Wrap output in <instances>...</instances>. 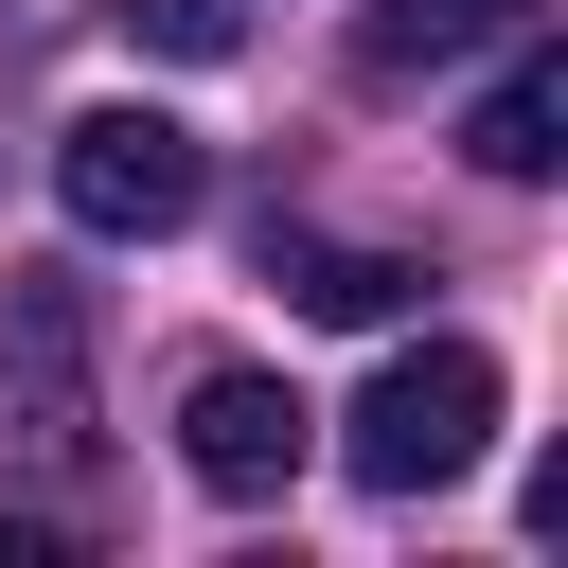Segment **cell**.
<instances>
[{"label": "cell", "instance_id": "3", "mask_svg": "<svg viewBox=\"0 0 568 568\" xmlns=\"http://www.w3.org/2000/svg\"><path fill=\"white\" fill-rule=\"evenodd\" d=\"M0 444H18L53 497L89 479V302H71L53 266L0 302Z\"/></svg>", "mask_w": 568, "mask_h": 568}, {"label": "cell", "instance_id": "6", "mask_svg": "<svg viewBox=\"0 0 568 568\" xmlns=\"http://www.w3.org/2000/svg\"><path fill=\"white\" fill-rule=\"evenodd\" d=\"M266 284H284L302 320H390L426 266H408V248H337V231H266Z\"/></svg>", "mask_w": 568, "mask_h": 568}, {"label": "cell", "instance_id": "1", "mask_svg": "<svg viewBox=\"0 0 568 568\" xmlns=\"http://www.w3.org/2000/svg\"><path fill=\"white\" fill-rule=\"evenodd\" d=\"M479 444H497V355H479V337H408V355H373V390L337 408V462H355L373 497H444Z\"/></svg>", "mask_w": 568, "mask_h": 568}, {"label": "cell", "instance_id": "8", "mask_svg": "<svg viewBox=\"0 0 568 568\" xmlns=\"http://www.w3.org/2000/svg\"><path fill=\"white\" fill-rule=\"evenodd\" d=\"M124 36H178V53H231V0H124Z\"/></svg>", "mask_w": 568, "mask_h": 568}, {"label": "cell", "instance_id": "4", "mask_svg": "<svg viewBox=\"0 0 568 568\" xmlns=\"http://www.w3.org/2000/svg\"><path fill=\"white\" fill-rule=\"evenodd\" d=\"M302 426H320V408H302L284 373H248V355H213V373L178 390V462H195L213 497H284V479H302Z\"/></svg>", "mask_w": 568, "mask_h": 568}, {"label": "cell", "instance_id": "7", "mask_svg": "<svg viewBox=\"0 0 568 568\" xmlns=\"http://www.w3.org/2000/svg\"><path fill=\"white\" fill-rule=\"evenodd\" d=\"M497 36H532V0H373L355 18L373 71H444V53H497Z\"/></svg>", "mask_w": 568, "mask_h": 568}, {"label": "cell", "instance_id": "5", "mask_svg": "<svg viewBox=\"0 0 568 568\" xmlns=\"http://www.w3.org/2000/svg\"><path fill=\"white\" fill-rule=\"evenodd\" d=\"M462 160H479V178H515V195H532V178L568 160V53H550V36H515V71L479 89V124H462Z\"/></svg>", "mask_w": 568, "mask_h": 568}, {"label": "cell", "instance_id": "2", "mask_svg": "<svg viewBox=\"0 0 568 568\" xmlns=\"http://www.w3.org/2000/svg\"><path fill=\"white\" fill-rule=\"evenodd\" d=\"M53 195H71V231L160 248V231H195L213 160H195V124H178V106H89V124H53Z\"/></svg>", "mask_w": 568, "mask_h": 568}]
</instances>
